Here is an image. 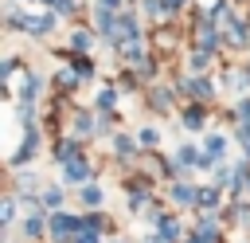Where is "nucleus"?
<instances>
[{
	"instance_id": "f257e3e1",
	"label": "nucleus",
	"mask_w": 250,
	"mask_h": 243,
	"mask_svg": "<svg viewBox=\"0 0 250 243\" xmlns=\"http://www.w3.org/2000/svg\"><path fill=\"white\" fill-rule=\"evenodd\" d=\"M51 231H55V239L62 243V239H70L74 231H82V223H78L74 216H66V212H55V216H51Z\"/></svg>"
},
{
	"instance_id": "f03ea898",
	"label": "nucleus",
	"mask_w": 250,
	"mask_h": 243,
	"mask_svg": "<svg viewBox=\"0 0 250 243\" xmlns=\"http://www.w3.org/2000/svg\"><path fill=\"white\" fill-rule=\"evenodd\" d=\"M113 27H117V39H137V24H133V20H125V16H121Z\"/></svg>"
},
{
	"instance_id": "7ed1b4c3",
	"label": "nucleus",
	"mask_w": 250,
	"mask_h": 243,
	"mask_svg": "<svg viewBox=\"0 0 250 243\" xmlns=\"http://www.w3.org/2000/svg\"><path fill=\"white\" fill-rule=\"evenodd\" d=\"M55 161L62 165V161H74V141H59V149H55Z\"/></svg>"
},
{
	"instance_id": "20e7f679",
	"label": "nucleus",
	"mask_w": 250,
	"mask_h": 243,
	"mask_svg": "<svg viewBox=\"0 0 250 243\" xmlns=\"http://www.w3.org/2000/svg\"><path fill=\"white\" fill-rule=\"evenodd\" d=\"M86 172H90V169H86L82 161H66V180H82Z\"/></svg>"
},
{
	"instance_id": "39448f33",
	"label": "nucleus",
	"mask_w": 250,
	"mask_h": 243,
	"mask_svg": "<svg viewBox=\"0 0 250 243\" xmlns=\"http://www.w3.org/2000/svg\"><path fill=\"white\" fill-rule=\"evenodd\" d=\"M188 94H191V98H207V94H211V86H207V82H199V78H191V82H188Z\"/></svg>"
},
{
	"instance_id": "423d86ee",
	"label": "nucleus",
	"mask_w": 250,
	"mask_h": 243,
	"mask_svg": "<svg viewBox=\"0 0 250 243\" xmlns=\"http://www.w3.org/2000/svg\"><path fill=\"white\" fill-rule=\"evenodd\" d=\"M172 196H176L180 204H191V200H195V188H172Z\"/></svg>"
},
{
	"instance_id": "0eeeda50",
	"label": "nucleus",
	"mask_w": 250,
	"mask_h": 243,
	"mask_svg": "<svg viewBox=\"0 0 250 243\" xmlns=\"http://www.w3.org/2000/svg\"><path fill=\"white\" fill-rule=\"evenodd\" d=\"M184 125H188V129H199V125H203V118H199V110H191V114H184Z\"/></svg>"
},
{
	"instance_id": "6e6552de",
	"label": "nucleus",
	"mask_w": 250,
	"mask_h": 243,
	"mask_svg": "<svg viewBox=\"0 0 250 243\" xmlns=\"http://www.w3.org/2000/svg\"><path fill=\"white\" fill-rule=\"evenodd\" d=\"M117 153L129 157V153H133V141H129V137H117Z\"/></svg>"
},
{
	"instance_id": "1a4fd4ad",
	"label": "nucleus",
	"mask_w": 250,
	"mask_h": 243,
	"mask_svg": "<svg viewBox=\"0 0 250 243\" xmlns=\"http://www.w3.org/2000/svg\"><path fill=\"white\" fill-rule=\"evenodd\" d=\"M199 157H195V149H180V165H195Z\"/></svg>"
},
{
	"instance_id": "9d476101",
	"label": "nucleus",
	"mask_w": 250,
	"mask_h": 243,
	"mask_svg": "<svg viewBox=\"0 0 250 243\" xmlns=\"http://www.w3.org/2000/svg\"><path fill=\"white\" fill-rule=\"evenodd\" d=\"M82 200H86V204H98V200H102V188H86Z\"/></svg>"
},
{
	"instance_id": "9b49d317",
	"label": "nucleus",
	"mask_w": 250,
	"mask_h": 243,
	"mask_svg": "<svg viewBox=\"0 0 250 243\" xmlns=\"http://www.w3.org/2000/svg\"><path fill=\"white\" fill-rule=\"evenodd\" d=\"M43 200H47V204H59V200H62V192H59V188H47V192H43Z\"/></svg>"
},
{
	"instance_id": "f8f14e48",
	"label": "nucleus",
	"mask_w": 250,
	"mask_h": 243,
	"mask_svg": "<svg viewBox=\"0 0 250 243\" xmlns=\"http://www.w3.org/2000/svg\"><path fill=\"white\" fill-rule=\"evenodd\" d=\"M199 200H203V204H215V200H219V192H215V188H203V192H199Z\"/></svg>"
},
{
	"instance_id": "ddd939ff",
	"label": "nucleus",
	"mask_w": 250,
	"mask_h": 243,
	"mask_svg": "<svg viewBox=\"0 0 250 243\" xmlns=\"http://www.w3.org/2000/svg\"><path fill=\"white\" fill-rule=\"evenodd\" d=\"M23 231H27V235H39V231H43V223H39V219H27V223H23Z\"/></svg>"
},
{
	"instance_id": "4468645a",
	"label": "nucleus",
	"mask_w": 250,
	"mask_h": 243,
	"mask_svg": "<svg viewBox=\"0 0 250 243\" xmlns=\"http://www.w3.org/2000/svg\"><path fill=\"white\" fill-rule=\"evenodd\" d=\"M12 212H16V204H12V200H4V216H0V219H4V223H12Z\"/></svg>"
},
{
	"instance_id": "2eb2a0df",
	"label": "nucleus",
	"mask_w": 250,
	"mask_h": 243,
	"mask_svg": "<svg viewBox=\"0 0 250 243\" xmlns=\"http://www.w3.org/2000/svg\"><path fill=\"white\" fill-rule=\"evenodd\" d=\"M51 8H59V12H66V8H70V0H51Z\"/></svg>"
},
{
	"instance_id": "dca6fc26",
	"label": "nucleus",
	"mask_w": 250,
	"mask_h": 243,
	"mask_svg": "<svg viewBox=\"0 0 250 243\" xmlns=\"http://www.w3.org/2000/svg\"><path fill=\"white\" fill-rule=\"evenodd\" d=\"M117 4H121V0H102V8H117Z\"/></svg>"
},
{
	"instance_id": "f3484780",
	"label": "nucleus",
	"mask_w": 250,
	"mask_h": 243,
	"mask_svg": "<svg viewBox=\"0 0 250 243\" xmlns=\"http://www.w3.org/2000/svg\"><path fill=\"white\" fill-rule=\"evenodd\" d=\"M180 4H184V0H164V8H180Z\"/></svg>"
}]
</instances>
